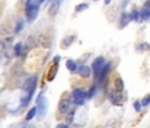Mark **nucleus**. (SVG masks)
Wrapping results in <instances>:
<instances>
[{"mask_svg": "<svg viewBox=\"0 0 150 128\" xmlns=\"http://www.w3.org/2000/svg\"><path fill=\"white\" fill-rule=\"evenodd\" d=\"M56 128H68V125H67V124H59Z\"/></svg>", "mask_w": 150, "mask_h": 128, "instance_id": "393cba45", "label": "nucleus"}, {"mask_svg": "<svg viewBox=\"0 0 150 128\" xmlns=\"http://www.w3.org/2000/svg\"><path fill=\"white\" fill-rule=\"evenodd\" d=\"M133 105H134V109H136L137 112H139L142 109V104H141V102H139V100H136Z\"/></svg>", "mask_w": 150, "mask_h": 128, "instance_id": "b1692460", "label": "nucleus"}, {"mask_svg": "<svg viewBox=\"0 0 150 128\" xmlns=\"http://www.w3.org/2000/svg\"><path fill=\"white\" fill-rule=\"evenodd\" d=\"M105 64H106V61H105V59L102 56H98L93 60V63H92V69H93V72L96 74V77L98 76V74L102 71Z\"/></svg>", "mask_w": 150, "mask_h": 128, "instance_id": "423d86ee", "label": "nucleus"}, {"mask_svg": "<svg viewBox=\"0 0 150 128\" xmlns=\"http://www.w3.org/2000/svg\"><path fill=\"white\" fill-rule=\"evenodd\" d=\"M117 127V120L116 119H112L108 122V124L105 125V128H116Z\"/></svg>", "mask_w": 150, "mask_h": 128, "instance_id": "aec40b11", "label": "nucleus"}, {"mask_svg": "<svg viewBox=\"0 0 150 128\" xmlns=\"http://www.w3.org/2000/svg\"><path fill=\"white\" fill-rule=\"evenodd\" d=\"M36 109H37V119L41 120L42 117L47 115V111H48V100L42 96V94H40V96L37 97L36 102Z\"/></svg>", "mask_w": 150, "mask_h": 128, "instance_id": "f03ea898", "label": "nucleus"}, {"mask_svg": "<svg viewBox=\"0 0 150 128\" xmlns=\"http://www.w3.org/2000/svg\"><path fill=\"white\" fill-rule=\"evenodd\" d=\"M86 99V92L81 88H74L72 91V95H71V100L76 105H82Z\"/></svg>", "mask_w": 150, "mask_h": 128, "instance_id": "7ed1b4c3", "label": "nucleus"}, {"mask_svg": "<svg viewBox=\"0 0 150 128\" xmlns=\"http://www.w3.org/2000/svg\"><path fill=\"white\" fill-rule=\"evenodd\" d=\"M44 1H47V0H37V3H39V4H42Z\"/></svg>", "mask_w": 150, "mask_h": 128, "instance_id": "bb28decb", "label": "nucleus"}, {"mask_svg": "<svg viewBox=\"0 0 150 128\" xmlns=\"http://www.w3.org/2000/svg\"><path fill=\"white\" fill-rule=\"evenodd\" d=\"M108 97H109V100H110L112 104H114V105H120L122 103L121 102V92L116 91V89H113V91H109Z\"/></svg>", "mask_w": 150, "mask_h": 128, "instance_id": "0eeeda50", "label": "nucleus"}, {"mask_svg": "<svg viewBox=\"0 0 150 128\" xmlns=\"http://www.w3.org/2000/svg\"><path fill=\"white\" fill-rule=\"evenodd\" d=\"M65 66H67V68H68L71 72H77V68H79V64H77L74 60H72V59L67 60Z\"/></svg>", "mask_w": 150, "mask_h": 128, "instance_id": "ddd939ff", "label": "nucleus"}, {"mask_svg": "<svg viewBox=\"0 0 150 128\" xmlns=\"http://www.w3.org/2000/svg\"><path fill=\"white\" fill-rule=\"evenodd\" d=\"M23 48H24V44L23 43H16L13 47V54L16 56H20V55H23Z\"/></svg>", "mask_w": 150, "mask_h": 128, "instance_id": "dca6fc26", "label": "nucleus"}, {"mask_svg": "<svg viewBox=\"0 0 150 128\" xmlns=\"http://www.w3.org/2000/svg\"><path fill=\"white\" fill-rule=\"evenodd\" d=\"M110 1H112V0H105V1H104L105 6H108V4H110Z\"/></svg>", "mask_w": 150, "mask_h": 128, "instance_id": "a878e982", "label": "nucleus"}, {"mask_svg": "<svg viewBox=\"0 0 150 128\" xmlns=\"http://www.w3.org/2000/svg\"><path fill=\"white\" fill-rule=\"evenodd\" d=\"M136 48L138 51H150V44H147V43H139V44H137Z\"/></svg>", "mask_w": 150, "mask_h": 128, "instance_id": "6ab92c4d", "label": "nucleus"}, {"mask_svg": "<svg viewBox=\"0 0 150 128\" xmlns=\"http://www.w3.org/2000/svg\"><path fill=\"white\" fill-rule=\"evenodd\" d=\"M114 89L118 92H122L124 91V82H122L121 77H116V80H114Z\"/></svg>", "mask_w": 150, "mask_h": 128, "instance_id": "2eb2a0df", "label": "nucleus"}, {"mask_svg": "<svg viewBox=\"0 0 150 128\" xmlns=\"http://www.w3.org/2000/svg\"><path fill=\"white\" fill-rule=\"evenodd\" d=\"M141 104H142V107H147V105L150 104V95H146V96L142 99Z\"/></svg>", "mask_w": 150, "mask_h": 128, "instance_id": "412c9836", "label": "nucleus"}, {"mask_svg": "<svg viewBox=\"0 0 150 128\" xmlns=\"http://www.w3.org/2000/svg\"><path fill=\"white\" fill-rule=\"evenodd\" d=\"M89 8V4L88 3H80L74 7V11L76 12H82V11H86Z\"/></svg>", "mask_w": 150, "mask_h": 128, "instance_id": "a211bd4d", "label": "nucleus"}, {"mask_svg": "<svg viewBox=\"0 0 150 128\" xmlns=\"http://www.w3.org/2000/svg\"><path fill=\"white\" fill-rule=\"evenodd\" d=\"M76 39V36H74V35H71V36H67L65 39H62V44H61V48L64 49V48H68L69 46H71L72 44V41H73V40Z\"/></svg>", "mask_w": 150, "mask_h": 128, "instance_id": "4468645a", "label": "nucleus"}, {"mask_svg": "<svg viewBox=\"0 0 150 128\" xmlns=\"http://www.w3.org/2000/svg\"><path fill=\"white\" fill-rule=\"evenodd\" d=\"M23 28H24V21H23V20H20L19 23H17L16 28H15V32H16V34H19V32L21 31Z\"/></svg>", "mask_w": 150, "mask_h": 128, "instance_id": "4be33fe9", "label": "nucleus"}, {"mask_svg": "<svg viewBox=\"0 0 150 128\" xmlns=\"http://www.w3.org/2000/svg\"><path fill=\"white\" fill-rule=\"evenodd\" d=\"M150 19V0L144 4L142 9L139 11V20H149Z\"/></svg>", "mask_w": 150, "mask_h": 128, "instance_id": "6e6552de", "label": "nucleus"}, {"mask_svg": "<svg viewBox=\"0 0 150 128\" xmlns=\"http://www.w3.org/2000/svg\"><path fill=\"white\" fill-rule=\"evenodd\" d=\"M72 108V100L71 97H61L59 102V112L62 115H65L69 112V109Z\"/></svg>", "mask_w": 150, "mask_h": 128, "instance_id": "39448f33", "label": "nucleus"}, {"mask_svg": "<svg viewBox=\"0 0 150 128\" xmlns=\"http://www.w3.org/2000/svg\"><path fill=\"white\" fill-rule=\"evenodd\" d=\"M77 74L81 77H84V79H88L92 75V68L88 66H85V64H82V66H80L79 68H77Z\"/></svg>", "mask_w": 150, "mask_h": 128, "instance_id": "1a4fd4ad", "label": "nucleus"}, {"mask_svg": "<svg viewBox=\"0 0 150 128\" xmlns=\"http://www.w3.org/2000/svg\"><path fill=\"white\" fill-rule=\"evenodd\" d=\"M39 8H40V4L37 3V0H27L25 14H27L28 21H33V20L36 19L37 14H39Z\"/></svg>", "mask_w": 150, "mask_h": 128, "instance_id": "f257e3e1", "label": "nucleus"}, {"mask_svg": "<svg viewBox=\"0 0 150 128\" xmlns=\"http://www.w3.org/2000/svg\"><path fill=\"white\" fill-rule=\"evenodd\" d=\"M94 92H96V85H92V88L89 89V92L86 94V97H88V99L93 97V96H94Z\"/></svg>", "mask_w": 150, "mask_h": 128, "instance_id": "5701e85b", "label": "nucleus"}, {"mask_svg": "<svg viewBox=\"0 0 150 128\" xmlns=\"http://www.w3.org/2000/svg\"><path fill=\"white\" fill-rule=\"evenodd\" d=\"M110 68H112V64H110V63H106V64H105V67L102 68V71L100 72L98 76H97L98 82H102V80H104L105 77L108 76V74H109V71H110Z\"/></svg>", "mask_w": 150, "mask_h": 128, "instance_id": "f8f14e48", "label": "nucleus"}, {"mask_svg": "<svg viewBox=\"0 0 150 128\" xmlns=\"http://www.w3.org/2000/svg\"><path fill=\"white\" fill-rule=\"evenodd\" d=\"M36 84H37V77L36 76H31L25 83H24V91L27 92V96L29 99H32L35 89H36Z\"/></svg>", "mask_w": 150, "mask_h": 128, "instance_id": "20e7f679", "label": "nucleus"}, {"mask_svg": "<svg viewBox=\"0 0 150 128\" xmlns=\"http://www.w3.org/2000/svg\"><path fill=\"white\" fill-rule=\"evenodd\" d=\"M62 3V0H52V3H51V7H49V16H56L57 12H59L60 9V6H61Z\"/></svg>", "mask_w": 150, "mask_h": 128, "instance_id": "9d476101", "label": "nucleus"}, {"mask_svg": "<svg viewBox=\"0 0 150 128\" xmlns=\"http://www.w3.org/2000/svg\"><path fill=\"white\" fill-rule=\"evenodd\" d=\"M130 21H132L130 14H127V12H122L121 19H120V28H125V27L130 23Z\"/></svg>", "mask_w": 150, "mask_h": 128, "instance_id": "9b49d317", "label": "nucleus"}, {"mask_svg": "<svg viewBox=\"0 0 150 128\" xmlns=\"http://www.w3.org/2000/svg\"><path fill=\"white\" fill-rule=\"evenodd\" d=\"M92 1H97V0H92Z\"/></svg>", "mask_w": 150, "mask_h": 128, "instance_id": "cd10ccee", "label": "nucleus"}, {"mask_svg": "<svg viewBox=\"0 0 150 128\" xmlns=\"http://www.w3.org/2000/svg\"><path fill=\"white\" fill-rule=\"evenodd\" d=\"M36 112H37V109H36V105H35V107H32L31 109H29L28 112H27V115H25V120H32L33 119L35 116H36Z\"/></svg>", "mask_w": 150, "mask_h": 128, "instance_id": "f3484780", "label": "nucleus"}]
</instances>
